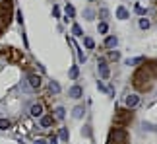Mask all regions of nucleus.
<instances>
[{
	"instance_id": "23",
	"label": "nucleus",
	"mask_w": 157,
	"mask_h": 144,
	"mask_svg": "<svg viewBox=\"0 0 157 144\" xmlns=\"http://www.w3.org/2000/svg\"><path fill=\"white\" fill-rule=\"evenodd\" d=\"M107 23H99V33H107Z\"/></svg>"
},
{
	"instance_id": "18",
	"label": "nucleus",
	"mask_w": 157,
	"mask_h": 144,
	"mask_svg": "<svg viewBox=\"0 0 157 144\" xmlns=\"http://www.w3.org/2000/svg\"><path fill=\"white\" fill-rule=\"evenodd\" d=\"M51 92H54V94H58V92H60V86H58L56 82H51Z\"/></svg>"
},
{
	"instance_id": "1",
	"label": "nucleus",
	"mask_w": 157,
	"mask_h": 144,
	"mask_svg": "<svg viewBox=\"0 0 157 144\" xmlns=\"http://www.w3.org/2000/svg\"><path fill=\"white\" fill-rule=\"evenodd\" d=\"M132 86L138 92H149L151 90V76L146 72V68H138L132 76Z\"/></svg>"
},
{
	"instance_id": "8",
	"label": "nucleus",
	"mask_w": 157,
	"mask_h": 144,
	"mask_svg": "<svg viewBox=\"0 0 157 144\" xmlns=\"http://www.w3.org/2000/svg\"><path fill=\"white\" fill-rule=\"evenodd\" d=\"M144 68H146V72L149 76H155L157 78V61H147L146 64H144Z\"/></svg>"
},
{
	"instance_id": "24",
	"label": "nucleus",
	"mask_w": 157,
	"mask_h": 144,
	"mask_svg": "<svg viewBox=\"0 0 157 144\" xmlns=\"http://www.w3.org/2000/svg\"><path fill=\"white\" fill-rule=\"evenodd\" d=\"M60 138H62V140H68V130H60Z\"/></svg>"
},
{
	"instance_id": "2",
	"label": "nucleus",
	"mask_w": 157,
	"mask_h": 144,
	"mask_svg": "<svg viewBox=\"0 0 157 144\" xmlns=\"http://www.w3.org/2000/svg\"><path fill=\"white\" fill-rule=\"evenodd\" d=\"M12 14H14V0H0V23L4 27L10 26Z\"/></svg>"
},
{
	"instance_id": "26",
	"label": "nucleus",
	"mask_w": 157,
	"mask_h": 144,
	"mask_svg": "<svg viewBox=\"0 0 157 144\" xmlns=\"http://www.w3.org/2000/svg\"><path fill=\"white\" fill-rule=\"evenodd\" d=\"M66 14H68V16H74V8H72V6L68 4V6H66Z\"/></svg>"
},
{
	"instance_id": "20",
	"label": "nucleus",
	"mask_w": 157,
	"mask_h": 144,
	"mask_svg": "<svg viewBox=\"0 0 157 144\" xmlns=\"http://www.w3.org/2000/svg\"><path fill=\"white\" fill-rule=\"evenodd\" d=\"M86 47H87V49H93V47H95V43H93V39H89V37H86Z\"/></svg>"
},
{
	"instance_id": "10",
	"label": "nucleus",
	"mask_w": 157,
	"mask_h": 144,
	"mask_svg": "<svg viewBox=\"0 0 157 144\" xmlns=\"http://www.w3.org/2000/svg\"><path fill=\"white\" fill-rule=\"evenodd\" d=\"M124 103H126V107H128V109H134V107L140 103V98H138V95H128Z\"/></svg>"
},
{
	"instance_id": "27",
	"label": "nucleus",
	"mask_w": 157,
	"mask_h": 144,
	"mask_svg": "<svg viewBox=\"0 0 157 144\" xmlns=\"http://www.w3.org/2000/svg\"><path fill=\"white\" fill-rule=\"evenodd\" d=\"M4 29H6V27L2 26V23H0V37H2V33H4Z\"/></svg>"
},
{
	"instance_id": "6",
	"label": "nucleus",
	"mask_w": 157,
	"mask_h": 144,
	"mask_svg": "<svg viewBox=\"0 0 157 144\" xmlns=\"http://www.w3.org/2000/svg\"><path fill=\"white\" fill-rule=\"evenodd\" d=\"M27 84L31 90H39L41 86H43V78H41L39 74H35V72H31V74L27 76Z\"/></svg>"
},
{
	"instance_id": "3",
	"label": "nucleus",
	"mask_w": 157,
	"mask_h": 144,
	"mask_svg": "<svg viewBox=\"0 0 157 144\" xmlns=\"http://www.w3.org/2000/svg\"><path fill=\"white\" fill-rule=\"evenodd\" d=\"M128 133L124 130V127H113L109 133V144H128Z\"/></svg>"
},
{
	"instance_id": "11",
	"label": "nucleus",
	"mask_w": 157,
	"mask_h": 144,
	"mask_svg": "<svg viewBox=\"0 0 157 144\" xmlns=\"http://www.w3.org/2000/svg\"><path fill=\"white\" fill-rule=\"evenodd\" d=\"M68 94H70V98H74V99H80L82 95H83V90H82L80 86H72Z\"/></svg>"
},
{
	"instance_id": "22",
	"label": "nucleus",
	"mask_w": 157,
	"mask_h": 144,
	"mask_svg": "<svg viewBox=\"0 0 157 144\" xmlns=\"http://www.w3.org/2000/svg\"><path fill=\"white\" fill-rule=\"evenodd\" d=\"M140 27H142V29H147V27H149V22H147V20H140Z\"/></svg>"
},
{
	"instance_id": "19",
	"label": "nucleus",
	"mask_w": 157,
	"mask_h": 144,
	"mask_svg": "<svg viewBox=\"0 0 157 144\" xmlns=\"http://www.w3.org/2000/svg\"><path fill=\"white\" fill-rule=\"evenodd\" d=\"M54 113H56V119H62L64 117V109H62V107H56V111H54Z\"/></svg>"
},
{
	"instance_id": "28",
	"label": "nucleus",
	"mask_w": 157,
	"mask_h": 144,
	"mask_svg": "<svg viewBox=\"0 0 157 144\" xmlns=\"http://www.w3.org/2000/svg\"><path fill=\"white\" fill-rule=\"evenodd\" d=\"M35 144H47L45 140H37V142H35Z\"/></svg>"
},
{
	"instance_id": "4",
	"label": "nucleus",
	"mask_w": 157,
	"mask_h": 144,
	"mask_svg": "<svg viewBox=\"0 0 157 144\" xmlns=\"http://www.w3.org/2000/svg\"><path fill=\"white\" fill-rule=\"evenodd\" d=\"M2 55L6 57V61L12 62V64H20L23 61V51L16 49V47H4V49H2Z\"/></svg>"
},
{
	"instance_id": "16",
	"label": "nucleus",
	"mask_w": 157,
	"mask_h": 144,
	"mask_svg": "<svg viewBox=\"0 0 157 144\" xmlns=\"http://www.w3.org/2000/svg\"><path fill=\"white\" fill-rule=\"evenodd\" d=\"M82 115H83V107H82V105H78L76 109H74V117H76V119H80Z\"/></svg>"
},
{
	"instance_id": "9",
	"label": "nucleus",
	"mask_w": 157,
	"mask_h": 144,
	"mask_svg": "<svg viewBox=\"0 0 157 144\" xmlns=\"http://www.w3.org/2000/svg\"><path fill=\"white\" fill-rule=\"evenodd\" d=\"M39 123H41V127H43V129H49V127L54 125V117L52 115H41L39 117Z\"/></svg>"
},
{
	"instance_id": "7",
	"label": "nucleus",
	"mask_w": 157,
	"mask_h": 144,
	"mask_svg": "<svg viewBox=\"0 0 157 144\" xmlns=\"http://www.w3.org/2000/svg\"><path fill=\"white\" fill-rule=\"evenodd\" d=\"M29 115H31V117H41V115H45V105L41 103V101L33 103L31 107H29Z\"/></svg>"
},
{
	"instance_id": "12",
	"label": "nucleus",
	"mask_w": 157,
	"mask_h": 144,
	"mask_svg": "<svg viewBox=\"0 0 157 144\" xmlns=\"http://www.w3.org/2000/svg\"><path fill=\"white\" fill-rule=\"evenodd\" d=\"M99 74H101V78H103V80H107L109 74H111V70H109V66H107L105 62H101V66H99Z\"/></svg>"
},
{
	"instance_id": "13",
	"label": "nucleus",
	"mask_w": 157,
	"mask_h": 144,
	"mask_svg": "<svg viewBox=\"0 0 157 144\" xmlns=\"http://www.w3.org/2000/svg\"><path fill=\"white\" fill-rule=\"evenodd\" d=\"M10 127H12V121H10V119H6V117L0 119V130H8Z\"/></svg>"
},
{
	"instance_id": "14",
	"label": "nucleus",
	"mask_w": 157,
	"mask_h": 144,
	"mask_svg": "<svg viewBox=\"0 0 157 144\" xmlns=\"http://www.w3.org/2000/svg\"><path fill=\"white\" fill-rule=\"evenodd\" d=\"M117 43H118V39L114 37V35H109V37L105 39V45H107V47H114Z\"/></svg>"
},
{
	"instance_id": "15",
	"label": "nucleus",
	"mask_w": 157,
	"mask_h": 144,
	"mask_svg": "<svg viewBox=\"0 0 157 144\" xmlns=\"http://www.w3.org/2000/svg\"><path fill=\"white\" fill-rule=\"evenodd\" d=\"M117 14H118V18H120V20H126V18H128V12H126V10L122 8V6H120V8L117 10Z\"/></svg>"
},
{
	"instance_id": "25",
	"label": "nucleus",
	"mask_w": 157,
	"mask_h": 144,
	"mask_svg": "<svg viewBox=\"0 0 157 144\" xmlns=\"http://www.w3.org/2000/svg\"><path fill=\"white\" fill-rule=\"evenodd\" d=\"M109 57H111V58H113V61H118V58H120V55H118V53H117V51H113V53H111V55H109Z\"/></svg>"
},
{
	"instance_id": "5",
	"label": "nucleus",
	"mask_w": 157,
	"mask_h": 144,
	"mask_svg": "<svg viewBox=\"0 0 157 144\" xmlns=\"http://www.w3.org/2000/svg\"><path fill=\"white\" fill-rule=\"evenodd\" d=\"M132 121V111L130 109H118L114 113V127H126Z\"/></svg>"
},
{
	"instance_id": "21",
	"label": "nucleus",
	"mask_w": 157,
	"mask_h": 144,
	"mask_svg": "<svg viewBox=\"0 0 157 144\" xmlns=\"http://www.w3.org/2000/svg\"><path fill=\"white\" fill-rule=\"evenodd\" d=\"M70 78H78V66H72L70 68Z\"/></svg>"
},
{
	"instance_id": "17",
	"label": "nucleus",
	"mask_w": 157,
	"mask_h": 144,
	"mask_svg": "<svg viewBox=\"0 0 157 144\" xmlns=\"http://www.w3.org/2000/svg\"><path fill=\"white\" fill-rule=\"evenodd\" d=\"M72 33H74V35H78V37H80V35H83L80 26H74V27H72Z\"/></svg>"
}]
</instances>
